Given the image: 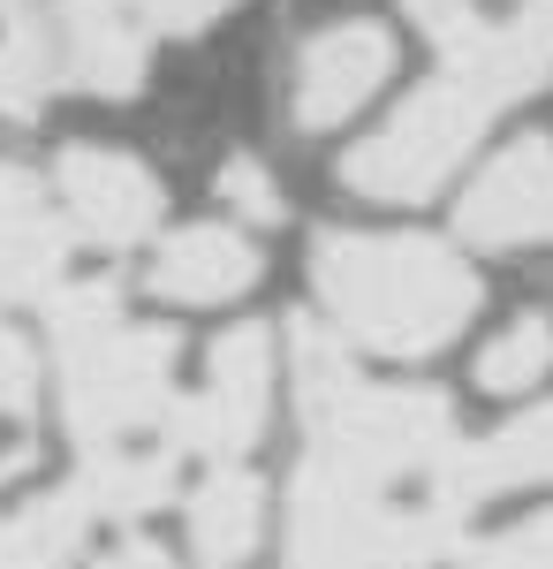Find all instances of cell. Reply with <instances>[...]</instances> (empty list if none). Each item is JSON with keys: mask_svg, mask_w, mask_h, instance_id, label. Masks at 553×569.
Segmentation results:
<instances>
[{"mask_svg": "<svg viewBox=\"0 0 553 569\" xmlns=\"http://www.w3.org/2000/svg\"><path fill=\"white\" fill-rule=\"evenodd\" d=\"M296 418L281 569H432L485 509L448 395L372 380L319 327L296 335Z\"/></svg>", "mask_w": 553, "mask_h": 569, "instance_id": "obj_1", "label": "cell"}, {"mask_svg": "<svg viewBox=\"0 0 553 569\" xmlns=\"http://www.w3.org/2000/svg\"><path fill=\"white\" fill-rule=\"evenodd\" d=\"M53 335V388L61 426L77 440V486L99 509V525H144L174 501L182 479V372L174 335L122 311L107 281H77L46 305Z\"/></svg>", "mask_w": 553, "mask_h": 569, "instance_id": "obj_2", "label": "cell"}, {"mask_svg": "<svg viewBox=\"0 0 553 569\" xmlns=\"http://www.w3.org/2000/svg\"><path fill=\"white\" fill-rule=\"evenodd\" d=\"M553 84V0H515L501 16H470L440 39V61L386 122L349 144L341 182L380 206H418L440 182H455L477 137L515 99Z\"/></svg>", "mask_w": 553, "mask_h": 569, "instance_id": "obj_3", "label": "cell"}, {"mask_svg": "<svg viewBox=\"0 0 553 569\" xmlns=\"http://www.w3.org/2000/svg\"><path fill=\"white\" fill-rule=\"evenodd\" d=\"M311 297L349 357L418 365L477 319V273L455 243L410 228H326L311 243Z\"/></svg>", "mask_w": 553, "mask_h": 569, "instance_id": "obj_4", "label": "cell"}, {"mask_svg": "<svg viewBox=\"0 0 553 569\" xmlns=\"http://www.w3.org/2000/svg\"><path fill=\"white\" fill-rule=\"evenodd\" d=\"M273 395H281V350L265 327L220 335L198 380L182 388V456L190 463H243L265 426H273Z\"/></svg>", "mask_w": 553, "mask_h": 569, "instance_id": "obj_5", "label": "cell"}, {"mask_svg": "<svg viewBox=\"0 0 553 569\" xmlns=\"http://www.w3.org/2000/svg\"><path fill=\"white\" fill-rule=\"evenodd\" d=\"M53 198L77 228V243H99V251H137L168 213L152 160L129 144H69L53 160Z\"/></svg>", "mask_w": 553, "mask_h": 569, "instance_id": "obj_6", "label": "cell"}, {"mask_svg": "<svg viewBox=\"0 0 553 569\" xmlns=\"http://www.w3.org/2000/svg\"><path fill=\"white\" fill-rule=\"evenodd\" d=\"M394 77V39L372 16H334L296 46V69H289V122L296 130H341L356 122Z\"/></svg>", "mask_w": 553, "mask_h": 569, "instance_id": "obj_7", "label": "cell"}, {"mask_svg": "<svg viewBox=\"0 0 553 569\" xmlns=\"http://www.w3.org/2000/svg\"><path fill=\"white\" fill-rule=\"evenodd\" d=\"M69 251H77V228L61 213L53 182H39L16 160H0V305L46 311L61 289H77Z\"/></svg>", "mask_w": 553, "mask_h": 569, "instance_id": "obj_8", "label": "cell"}, {"mask_svg": "<svg viewBox=\"0 0 553 569\" xmlns=\"http://www.w3.org/2000/svg\"><path fill=\"white\" fill-rule=\"evenodd\" d=\"M463 236L477 251H553V137H515L477 168Z\"/></svg>", "mask_w": 553, "mask_h": 569, "instance_id": "obj_9", "label": "cell"}, {"mask_svg": "<svg viewBox=\"0 0 553 569\" xmlns=\"http://www.w3.org/2000/svg\"><path fill=\"white\" fill-rule=\"evenodd\" d=\"M258 273H265V251H258L251 228H235V220H190V228H174L168 243L152 251L144 289L174 311H220V305H243L258 289Z\"/></svg>", "mask_w": 553, "mask_h": 569, "instance_id": "obj_10", "label": "cell"}, {"mask_svg": "<svg viewBox=\"0 0 553 569\" xmlns=\"http://www.w3.org/2000/svg\"><path fill=\"white\" fill-rule=\"evenodd\" d=\"M182 539L190 569H251L265 539V486L251 463H205L182 493Z\"/></svg>", "mask_w": 553, "mask_h": 569, "instance_id": "obj_11", "label": "cell"}, {"mask_svg": "<svg viewBox=\"0 0 553 569\" xmlns=\"http://www.w3.org/2000/svg\"><path fill=\"white\" fill-rule=\"evenodd\" d=\"M99 509L84 501V486H46L23 493L16 509H0V569H77L99 539Z\"/></svg>", "mask_w": 553, "mask_h": 569, "instance_id": "obj_12", "label": "cell"}, {"mask_svg": "<svg viewBox=\"0 0 553 569\" xmlns=\"http://www.w3.org/2000/svg\"><path fill=\"white\" fill-rule=\"evenodd\" d=\"M53 99H69L53 23H46L31 0H16V8H0V114L8 122H31Z\"/></svg>", "mask_w": 553, "mask_h": 569, "instance_id": "obj_13", "label": "cell"}, {"mask_svg": "<svg viewBox=\"0 0 553 569\" xmlns=\"http://www.w3.org/2000/svg\"><path fill=\"white\" fill-rule=\"evenodd\" d=\"M470 380L501 402H531V395L553 380V311H515L509 327H493L477 357H470Z\"/></svg>", "mask_w": 553, "mask_h": 569, "instance_id": "obj_14", "label": "cell"}, {"mask_svg": "<svg viewBox=\"0 0 553 569\" xmlns=\"http://www.w3.org/2000/svg\"><path fill=\"white\" fill-rule=\"evenodd\" d=\"M523 486H553V395L477 440V493L501 501V493H523Z\"/></svg>", "mask_w": 553, "mask_h": 569, "instance_id": "obj_15", "label": "cell"}, {"mask_svg": "<svg viewBox=\"0 0 553 569\" xmlns=\"http://www.w3.org/2000/svg\"><path fill=\"white\" fill-rule=\"evenodd\" d=\"M220 198H228V213H235V228H281V213H289V198H281V182H273V168L258 160V152H228L220 160Z\"/></svg>", "mask_w": 553, "mask_h": 569, "instance_id": "obj_16", "label": "cell"}, {"mask_svg": "<svg viewBox=\"0 0 553 569\" xmlns=\"http://www.w3.org/2000/svg\"><path fill=\"white\" fill-rule=\"evenodd\" d=\"M39 350H31V335L16 327V319H0V418H31L39 410Z\"/></svg>", "mask_w": 553, "mask_h": 569, "instance_id": "obj_17", "label": "cell"}, {"mask_svg": "<svg viewBox=\"0 0 553 569\" xmlns=\"http://www.w3.org/2000/svg\"><path fill=\"white\" fill-rule=\"evenodd\" d=\"M463 569H553V517H531V525L493 531Z\"/></svg>", "mask_w": 553, "mask_h": 569, "instance_id": "obj_18", "label": "cell"}, {"mask_svg": "<svg viewBox=\"0 0 553 569\" xmlns=\"http://www.w3.org/2000/svg\"><path fill=\"white\" fill-rule=\"evenodd\" d=\"M99 569H174V547H160L152 531L122 525L107 547H99Z\"/></svg>", "mask_w": 553, "mask_h": 569, "instance_id": "obj_19", "label": "cell"}, {"mask_svg": "<svg viewBox=\"0 0 553 569\" xmlns=\"http://www.w3.org/2000/svg\"><path fill=\"white\" fill-rule=\"evenodd\" d=\"M402 16H410V23H425L432 39H448L455 23H470V16H485V0H402Z\"/></svg>", "mask_w": 553, "mask_h": 569, "instance_id": "obj_20", "label": "cell"}, {"mask_svg": "<svg viewBox=\"0 0 553 569\" xmlns=\"http://www.w3.org/2000/svg\"><path fill=\"white\" fill-rule=\"evenodd\" d=\"M8 8H16V0H8ZM53 8H99V16H122V23H137V16H129V0H53ZM137 31H144V23H137Z\"/></svg>", "mask_w": 553, "mask_h": 569, "instance_id": "obj_21", "label": "cell"}, {"mask_svg": "<svg viewBox=\"0 0 553 569\" xmlns=\"http://www.w3.org/2000/svg\"><path fill=\"white\" fill-rule=\"evenodd\" d=\"M8 471H16V456H0V486H8Z\"/></svg>", "mask_w": 553, "mask_h": 569, "instance_id": "obj_22", "label": "cell"}, {"mask_svg": "<svg viewBox=\"0 0 553 569\" xmlns=\"http://www.w3.org/2000/svg\"><path fill=\"white\" fill-rule=\"evenodd\" d=\"M0 8H8V0H0Z\"/></svg>", "mask_w": 553, "mask_h": 569, "instance_id": "obj_23", "label": "cell"}]
</instances>
